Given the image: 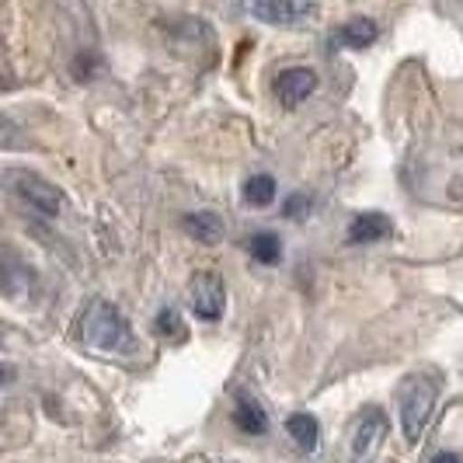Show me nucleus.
Segmentation results:
<instances>
[{"label":"nucleus","mask_w":463,"mask_h":463,"mask_svg":"<svg viewBox=\"0 0 463 463\" xmlns=\"http://www.w3.org/2000/svg\"><path fill=\"white\" fill-rule=\"evenodd\" d=\"M77 342H84L94 352H105V355H129L137 352V335L129 321L122 317L116 303L109 300H91L80 317H77Z\"/></svg>","instance_id":"nucleus-1"},{"label":"nucleus","mask_w":463,"mask_h":463,"mask_svg":"<svg viewBox=\"0 0 463 463\" xmlns=\"http://www.w3.org/2000/svg\"><path fill=\"white\" fill-rule=\"evenodd\" d=\"M436 397H439V380L432 373H418L404 383V391H401V425H404L408 442H421L425 429H429V418H432V408H436Z\"/></svg>","instance_id":"nucleus-2"},{"label":"nucleus","mask_w":463,"mask_h":463,"mask_svg":"<svg viewBox=\"0 0 463 463\" xmlns=\"http://www.w3.org/2000/svg\"><path fill=\"white\" fill-rule=\"evenodd\" d=\"M11 192L22 199L28 209H35L39 216H60L63 213V192L56 185H49L46 178H39V175H32V171H14L11 175Z\"/></svg>","instance_id":"nucleus-3"},{"label":"nucleus","mask_w":463,"mask_h":463,"mask_svg":"<svg viewBox=\"0 0 463 463\" xmlns=\"http://www.w3.org/2000/svg\"><path fill=\"white\" fill-rule=\"evenodd\" d=\"M387 439V415L383 408H363V415L352 429V463H373V457L380 453V446Z\"/></svg>","instance_id":"nucleus-4"},{"label":"nucleus","mask_w":463,"mask_h":463,"mask_svg":"<svg viewBox=\"0 0 463 463\" xmlns=\"http://www.w3.org/2000/svg\"><path fill=\"white\" fill-rule=\"evenodd\" d=\"M188 303H192V314L203 317V321H216L227 307V286L216 272H195L188 282Z\"/></svg>","instance_id":"nucleus-5"},{"label":"nucleus","mask_w":463,"mask_h":463,"mask_svg":"<svg viewBox=\"0 0 463 463\" xmlns=\"http://www.w3.org/2000/svg\"><path fill=\"white\" fill-rule=\"evenodd\" d=\"M244 11H248L251 18H258V22L279 24V28H293V24H300L317 14L314 4H297V0H255V4H248Z\"/></svg>","instance_id":"nucleus-6"},{"label":"nucleus","mask_w":463,"mask_h":463,"mask_svg":"<svg viewBox=\"0 0 463 463\" xmlns=\"http://www.w3.org/2000/svg\"><path fill=\"white\" fill-rule=\"evenodd\" d=\"M314 91H317V73H314L310 67H289L279 73L276 94H279V101H282L286 112H293V109H297L300 101H307Z\"/></svg>","instance_id":"nucleus-7"},{"label":"nucleus","mask_w":463,"mask_h":463,"mask_svg":"<svg viewBox=\"0 0 463 463\" xmlns=\"http://www.w3.org/2000/svg\"><path fill=\"white\" fill-rule=\"evenodd\" d=\"M233 425L248 436H265L269 432V415L265 408L258 404V397L251 394H237V404H233Z\"/></svg>","instance_id":"nucleus-8"},{"label":"nucleus","mask_w":463,"mask_h":463,"mask_svg":"<svg viewBox=\"0 0 463 463\" xmlns=\"http://www.w3.org/2000/svg\"><path fill=\"white\" fill-rule=\"evenodd\" d=\"M391 233V216L383 213H363L348 223V244H373Z\"/></svg>","instance_id":"nucleus-9"},{"label":"nucleus","mask_w":463,"mask_h":463,"mask_svg":"<svg viewBox=\"0 0 463 463\" xmlns=\"http://www.w3.org/2000/svg\"><path fill=\"white\" fill-rule=\"evenodd\" d=\"M376 35H380V28H376L373 18H352V22H345L335 32V43L348 49H366L376 43Z\"/></svg>","instance_id":"nucleus-10"},{"label":"nucleus","mask_w":463,"mask_h":463,"mask_svg":"<svg viewBox=\"0 0 463 463\" xmlns=\"http://www.w3.org/2000/svg\"><path fill=\"white\" fill-rule=\"evenodd\" d=\"M286 432H289V439L297 442L300 449H307V453H314L317 442H321V425H317V418L307 415V411H293V415L286 418Z\"/></svg>","instance_id":"nucleus-11"},{"label":"nucleus","mask_w":463,"mask_h":463,"mask_svg":"<svg viewBox=\"0 0 463 463\" xmlns=\"http://www.w3.org/2000/svg\"><path fill=\"white\" fill-rule=\"evenodd\" d=\"M182 223H185V231L192 233L195 241H203V244H216V241L223 237V216H216V213H209V209L188 213Z\"/></svg>","instance_id":"nucleus-12"},{"label":"nucleus","mask_w":463,"mask_h":463,"mask_svg":"<svg viewBox=\"0 0 463 463\" xmlns=\"http://www.w3.org/2000/svg\"><path fill=\"white\" fill-rule=\"evenodd\" d=\"M276 199V178L272 175H251L244 182V203L248 206H269Z\"/></svg>","instance_id":"nucleus-13"},{"label":"nucleus","mask_w":463,"mask_h":463,"mask_svg":"<svg viewBox=\"0 0 463 463\" xmlns=\"http://www.w3.org/2000/svg\"><path fill=\"white\" fill-rule=\"evenodd\" d=\"M248 251H251V258L255 261H261V265H276L279 258H282V241H279V233H255L251 237V244H248Z\"/></svg>","instance_id":"nucleus-14"},{"label":"nucleus","mask_w":463,"mask_h":463,"mask_svg":"<svg viewBox=\"0 0 463 463\" xmlns=\"http://www.w3.org/2000/svg\"><path fill=\"white\" fill-rule=\"evenodd\" d=\"M154 331L161 335V338H171V342H182L188 331H185V321H182V314L175 310V307H164L161 314L154 317Z\"/></svg>","instance_id":"nucleus-15"},{"label":"nucleus","mask_w":463,"mask_h":463,"mask_svg":"<svg viewBox=\"0 0 463 463\" xmlns=\"http://www.w3.org/2000/svg\"><path fill=\"white\" fill-rule=\"evenodd\" d=\"M303 209H310V195H303V192H293V195L286 199L282 213H286V216H297V213H303Z\"/></svg>","instance_id":"nucleus-16"},{"label":"nucleus","mask_w":463,"mask_h":463,"mask_svg":"<svg viewBox=\"0 0 463 463\" xmlns=\"http://www.w3.org/2000/svg\"><path fill=\"white\" fill-rule=\"evenodd\" d=\"M432 463H463V460L457 457V453H436V457H432Z\"/></svg>","instance_id":"nucleus-17"}]
</instances>
